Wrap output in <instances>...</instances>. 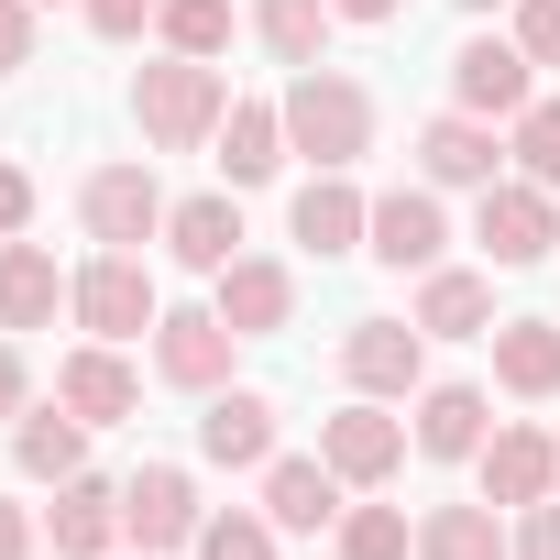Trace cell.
<instances>
[{
  "instance_id": "1",
  "label": "cell",
  "mask_w": 560,
  "mask_h": 560,
  "mask_svg": "<svg viewBox=\"0 0 560 560\" xmlns=\"http://www.w3.org/2000/svg\"><path fill=\"white\" fill-rule=\"evenodd\" d=\"M275 110H287V143H298V154H319V176H341V165L374 143V100H363L341 67H298V89L275 100Z\"/></svg>"
},
{
  "instance_id": "2",
  "label": "cell",
  "mask_w": 560,
  "mask_h": 560,
  "mask_svg": "<svg viewBox=\"0 0 560 560\" xmlns=\"http://www.w3.org/2000/svg\"><path fill=\"white\" fill-rule=\"evenodd\" d=\"M220 110H231V89H220V67H198V56H165V67L132 78V121H143L165 154H198V143L220 132Z\"/></svg>"
},
{
  "instance_id": "3",
  "label": "cell",
  "mask_w": 560,
  "mask_h": 560,
  "mask_svg": "<svg viewBox=\"0 0 560 560\" xmlns=\"http://www.w3.org/2000/svg\"><path fill=\"white\" fill-rule=\"evenodd\" d=\"M67 308H78L100 341H143V330L165 319V308H154V275H143V253H100V264H78Z\"/></svg>"
},
{
  "instance_id": "4",
  "label": "cell",
  "mask_w": 560,
  "mask_h": 560,
  "mask_svg": "<svg viewBox=\"0 0 560 560\" xmlns=\"http://www.w3.org/2000/svg\"><path fill=\"white\" fill-rule=\"evenodd\" d=\"M472 242H483L505 275H516V264H538V253L560 242V209H549V187H538V176H494V187H483V209H472Z\"/></svg>"
},
{
  "instance_id": "5",
  "label": "cell",
  "mask_w": 560,
  "mask_h": 560,
  "mask_svg": "<svg viewBox=\"0 0 560 560\" xmlns=\"http://www.w3.org/2000/svg\"><path fill=\"white\" fill-rule=\"evenodd\" d=\"M78 220H89V242H100V253H132V242H154V231H165V187H154L143 165H100V176L78 187Z\"/></svg>"
},
{
  "instance_id": "6",
  "label": "cell",
  "mask_w": 560,
  "mask_h": 560,
  "mask_svg": "<svg viewBox=\"0 0 560 560\" xmlns=\"http://www.w3.org/2000/svg\"><path fill=\"white\" fill-rule=\"evenodd\" d=\"M527 78H538V67H527L516 34H472V45L451 56V100H462L472 121H516V110H527Z\"/></svg>"
},
{
  "instance_id": "7",
  "label": "cell",
  "mask_w": 560,
  "mask_h": 560,
  "mask_svg": "<svg viewBox=\"0 0 560 560\" xmlns=\"http://www.w3.org/2000/svg\"><path fill=\"white\" fill-rule=\"evenodd\" d=\"M231 319L220 308H176V319H154V374L165 385H187V396H220V374H231Z\"/></svg>"
},
{
  "instance_id": "8",
  "label": "cell",
  "mask_w": 560,
  "mask_h": 560,
  "mask_svg": "<svg viewBox=\"0 0 560 560\" xmlns=\"http://www.w3.org/2000/svg\"><path fill=\"white\" fill-rule=\"evenodd\" d=\"M121 538H143V549H198V483H187L176 462H143V472L121 483Z\"/></svg>"
},
{
  "instance_id": "9",
  "label": "cell",
  "mask_w": 560,
  "mask_h": 560,
  "mask_svg": "<svg viewBox=\"0 0 560 560\" xmlns=\"http://www.w3.org/2000/svg\"><path fill=\"white\" fill-rule=\"evenodd\" d=\"M341 374H352L363 396H407V385L429 374V330H418V319H352Z\"/></svg>"
},
{
  "instance_id": "10",
  "label": "cell",
  "mask_w": 560,
  "mask_h": 560,
  "mask_svg": "<svg viewBox=\"0 0 560 560\" xmlns=\"http://www.w3.org/2000/svg\"><path fill=\"white\" fill-rule=\"evenodd\" d=\"M319 462H330L341 483H396L407 429H396L385 407H341V418H319Z\"/></svg>"
},
{
  "instance_id": "11",
  "label": "cell",
  "mask_w": 560,
  "mask_h": 560,
  "mask_svg": "<svg viewBox=\"0 0 560 560\" xmlns=\"http://www.w3.org/2000/svg\"><path fill=\"white\" fill-rule=\"evenodd\" d=\"M472 462H483V505H516V516L560 483V440H549V429H494Z\"/></svg>"
},
{
  "instance_id": "12",
  "label": "cell",
  "mask_w": 560,
  "mask_h": 560,
  "mask_svg": "<svg viewBox=\"0 0 560 560\" xmlns=\"http://www.w3.org/2000/svg\"><path fill=\"white\" fill-rule=\"evenodd\" d=\"M440 242H451V231H440V198H429V187H396V198H374V231H363V253H374V264H396V275H429V264H440Z\"/></svg>"
},
{
  "instance_id": "13",
  "label": "cell",
  "mask_w": 560,
  "mask_h": 560,
  "mask_svg": "<svg viewBox=\"0 0 560 560\" xmlns=\"http://www.w3.org/2000/svg\"><path fill=\"white\" fill-rule=\"evenodd\" d=\"M198 451H209L220 472H253V462H275V396H253V385H220V396H209V418H198Z\"/></svg>"
},
{
  "instance_id": "14",
  "label": "cell",
  "mask_w": 560,
  "mask_h": 560,
  "mask_svg": "<svg viewBox=\"0 0 560 560\" xmlns=\"http://www.w3.org/2000/svg\"><path fill=\"white\" fill-rule=\"evenodd\" d=\"M287 308H298V275H287V264H264V253H231V264H220V319H231L242 341L287 330Z\"/></svg>"
},
{
  "instance_id": "15",
  "label": "cell",
  "mask_w": 560,
  "mask_h": 560,
  "mask_svg": "<svg viewBox=\"0 0 560 560\" xmlns=\"http://www.w3.org/2000/svg\"><path fill=\"white\" fill-rule=\"evenodd\" d=\"M67 287H78V275H56L45 242H0V330H45L67 308Z\"/></svg>"
},
{
  "instance_id": "16",
  "label": "cell",
  "mask_w": 560,
  "mask_h": 560,
  "mask_svg": "<svg viewBox=\"0 0 560 560\" xmlns=\"http://www.w3.org/2000/svg\"><path fill=\"white\" fill-rule=\"evenodd\" d=\"M494 154H505V143H494V121H472V110H451V121L418 132L429 187H472V198H483V187H494Z\"/></svg>"
},
{
  "instance_id": "17",
  "label": "cell",
  "mask_w": 560,
  "mask_h": 560,
  "mask_svg": "<svg viewBox=\"0 0 560 560\" xmlns=\"http://www.w3.org/2000/svg\"><path fill=\"white\" fill-rule=\"evenodd\" d=\"M56 396H67V407H78L89 429H110V418H132V407H143V385H132V363H121L110 341L67 352V363H56Z\"/></svg>"
},
{
  "instance_id": "18",
  "label": "cell",
  "mask_w": 560,
  "mask_h": 560,
  "mask_svg": "<svg viewBox=\"0 0 560 560\" xmlns=\"http://www.w3.org/2000/svg\"><path fill=\"white\" fill-rule=\"evenodd\" d=\"M275 165H287V110H275V100H231L220 110V176L231 187H264Z\"/></svg>"
},
{
  "instance_id": "19",
  "label": "cell",
  "mask_w": 560,
  "mask_h": 560,
  "mask_svg": "<svg viewBox=\"0 0 560 560\" xmlns=\"http://www.w3.org/2000/svg\"><path fill=\"white\" fill-rule=\"evenodd\" d=\"M287 231H298L308 253H363V231H374V198H352L341 176H308V187H298V209H287Z\"/></svg>"
},
{
  "instance_id": "20",
  "label": "cell",
  "mask_w": 560,
  "mask_h": 560,
  "mask_svg": "<svg viewBox=\"0 0 560 560\" xmlns=\"http://www.w3.org/2000/svg\"><path fill=\"white\" fill-rule=\"evenodd\" d=\"M45 527H56V549H67V560H100V549L121 538V494H110L100 472H67V483H56V505H45Z\"/></svg>"
},
{
  "instance_id": "21",
  "label": "cell",
  "mask_w": 560,
  "mask_h": 560,
  "mask_svg": "<svg viewBox=\"0 0 560 560\" xmlns=\"http://www.w3.org/2000/svg\"><path fill=\"white\" fill-rule=\"evenodd\" d=\"M264 516L275 527H341V472L330 462H264Z\"/></svg>"
},
{
  "instance_id": "22",
  "label": "cell",
  "mask_w": 560,
  "mask_h": 560,
  "mask_svg": "<svg viewBox=\"0 0 560 560\" xmlns=\"http://www.w3.org/2000/svg\"><path fill=\"white\" fill-rule=\"evenodd\" d=\"M418 330H440V341H494V287H483V275L429 264V287H418Z\"/></svg>"
},
{
  "instance_id": "23",
  "label": "cell",
  "mask_w": 560,
  "mask_h": 560,
  "mask_svg": "<svg viewBox=\"0 0 560 560\" xmlns=\"http://www.w3.org/2000/svg\"><path fill=\"white\" fill-rule=\"evenodd\" d=\"M165 253L198 264V275H220V264L242 253V209H231V198H176V209H165Z\"/></svg>"
},
{
  "instance_id": "24",
  "label": "cell",
  "mask_w": 560,
  "mask_h": 560,
  "mask_svg": "<svg viewBox=\"0 0 560 560\" xmlns=\"http://www.w3.org/2000/svg\"><path fill=\"white\" fill-rule=\"evenodd\" d=\"M12 451H23V472H34V483H67V472H89V418L56 396V407H34V418L12 429Z\"/></svg>"
},
{
  "instance_id": "25",
  "label": "cell",
  "mask_w": 560,
  "mask_h": 560,
  "mask_svg": "<svg viewBox=\"0 0 560 560\" xmlns=\"http://www.w3.org/2000/svg\"><path fill=\"white\" fill-rule=\"evenodd\" d=\"M494 374H505V396H560V330L549 319H494Z\"/></svg>"
},
{
  "instance_id": "26",
  "label": "cell",
  "mask_w": 560,
  "mask_h": 560,
  "mask_svg": "<svg viewBox=\"0 0 560 560\" xmlns=\"http://www.w3.org/2000/svg\"><path fill=\"white\" fill-rule=\"evenodd\" d=\"M418 560H516V538L494 527V505H429L418 516Z\"/></svg>"
},
{
  "instance_id": "27",
  "label": "cell",
  "mask_w": 560,
  "mask_h": 560,
  "mask_svg": "<svg viewBox=\"0 0 560 560\" xmlns=\"http://www.w3.org/2000/svg\"><path fill=\"white\" fill-rule=\"evenodd\" d=\"M418 451L429 462H472L483 451V396L472 385H429L418 396Z\"/></svg>"
},
{
  "instance_id": "28",
  "label": "cell",
  "mask_w": 560,
  "mask_h": 560,
  "mask_svg": "<svg viewBox=\"0 0 560 560\" xmlns=\"http://www.w3.org/2000/svg\"><path fill=\"white\" fill-rule=\"evenodd\" d=\"M253 34L287 56V67H319V45H330V0H253Z\"/></svg>"
},
{
  "instance_id": "29",
  "label": "cell",
  "mask_w": 560,
  "mask_h": 560,
  "mask_svg": "<svg viewBox=\"0 0 560 560\" xmlns=\"http://www.w3.org/2000/svg\"><path fill=\"white\" fill-rule=\"evenodd\" d=\"M407 549H418L407 505H341V560H407Z\"/></svg>"
},
{
  "instance_id": "30",
  "label": "cell",
  "mask_w": 560,
  "mask_h": 560,
  "mask_svg": "<svg viewBox=\"0 0 560 560\" xmlns=\"http://www.w3.org/2000/svg\"><path fill=\"white\" fill-rule=\"evenodd\" d=\"M154 23H165V45H176V56H198V67H209V56L231 45V0H165Z\"/></svg>"
},
{
  "instance_id": "31",
  "label": "cell",
  "mask_w": 560,
  "mask_h": 560,
  "mask_svg": "<svg viewBox=\"0 0 560 560\" xmlns=\"http://www.w3.org/2000/svg\"><path fill=\"white\" fill-rule=\"evenodd\" d=\"M505 154H516V176L560 187V100H527V110H516V143H505Z\"/></svg>"
},
{
  "instance_id": "32",
  "label": "cell",
  "mask_w": 560,
  "mask_h": 560,
  "mask_svg": "<svg viewBox=\"0 0 560 560\" xmlns=\"http://www.w3.org/2000/svg\"><path fill=\"white\" fill-rule=\"evenodd\" d=\"M198 560H275V516H198Z\"/></svg>"
},
{
  "instance_id": "33",
  "label": "cell",
  "mask_w": 560,
  "mask_h": 560,
  "mask_svg": "<svg viewBox=\"0 0 560 560\" xmlns=\"http://www.w3.org/2000/svg\"><path fill=\"white\" fill-rule=\"evenodd\" d=\"M516 45L527 67H560V0H516Z\"/></svg>"
},
{
  "instance_id": "34",
  "label": "cell",
  "mask_w": 560,
  "mask_h": 560,
  "mask_svg": "<svg viewBox=\"0 0 560 560\" xmlns=\"http://www.w3.org/2000/svg\"><path fill=\"white\" fill-rule=\"evenodd\" d=\"M165 12V0H89V34H110V45H132L143 23Z\"/></svg>"
},
{
  "instance_id": "35",
  "label": "cell",
  "mask_w": 560,
  "mask_h": 560,
  "mask_svg": "<svg viewBox=\"0 0 560 560\" xmlns=\"http://www.w3.org/2000/svg\"><path fill=\"white\" fill-rule=\"evenodd\" d=\"M516 560H560V505H549V494L527 505V527H516Z\"/></svg>"
},
{
  "instance_id": "36",
  "label": "cell",
  "mask_w": 560,
  "mask_h": 560,
  "mask_svg": "<svg viewBox=\"0 0 560 560\" xmlns=\"http://www.w3.org/2000/svg\"><path fill=\"white\" fill-rule=\"evenodd\" d=\"M0 67H34V0H0Z\"/></svg>"
},
{
  "instance_id": "37",
  "label": "cell",
  "mask_w": 560,
  "mask_h": 560,
  "mask_svg": "<svg viewBox=\"0 0 560 560\" xmlns=\"http://www.w3.org/2000/svg\"><path fill=\"white\" fill-rule=\"evenodd\" d=\"M23 220H34V176H23V165H0V242H12Z\"/></svg>"
},
{
  "instance_id": "38",
  "label": "cell",
  "mask_w": 560,
  "mask_h": 560,
  "mask_svg": "<svg viewBox=\"0 0 560 560\" xmlns=\"http://www.w3.org/2000/svg\"><path fill=\"white\" fill-rule=\"evenodd\" d=\"M23 549H34V516H23L12 494H0V560H23Z\"/></svg>"
},
{
  "instance_id": "39",
  "label": "cell",
  "mask_w": 560,
  "mask_h": 560,
  "mask_svg": "<svg viewBox=\"0 0 560 560\" xmlns=\"http://www.w3.org/2000/svg\"><path fill=\"white\" fill-rule=\"evenodd\" d=\"M0 418H23V352L0 341Z\"/></svg>"
},
{
  "instance_id": "40",
  "label": "cell",
  "mask_w": 560,
  "mask_h": 560,
  "mask_svg": "<svg viewBox=\"0 0 560 560\" xmlns=\"http://www.w3.org/2000/svg\"><path fill=\"white\" fill-rule=\"evenodd\" d=\"M341 23H396V0H330Z\"/></svg>"
},
{
  "instance_id": "41",
  "label": "cell",
  "mask_w": 560,
  "mask_h": 560,
  "mask_svg": "<svg viewBox=\"0 0 560 560\" xmlns=\"http://www.w3.org/2000/svg\"><path fill=\"white\" fill-rule=\"evenodd\" d=\"M462 12H494V0H462Z\"/></svg>"
}]
</instances>
